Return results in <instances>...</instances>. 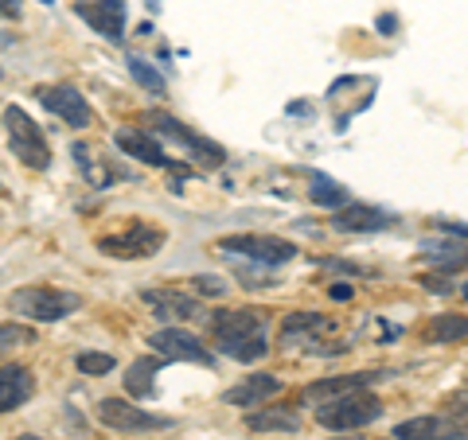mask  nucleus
<instances>
[{
    "label": "nucleus",
    "mask_w": 468,
    "mask_h": 440,
    "mask_svg": "<svg viewBox=\"0 0 468 440\" xmlns=\"http://www.w3.org/2000/svg\"><path fill=\"white\" fill-rule=\"evenodd\" d=\"M421 285H426L430 292H449V288H452V285L441 281V277H421Z\"/></svg>",
    "instance_id": "7c9ffc66"
},
{
    "label": "nucleus",
    "mask_w": 468,
    "mask_h": 440,
    "mask_svg": "<svg viewBox=\"0 0 468 440\" xmlns=\"http://www.w3.org/2000/svg\"><path fill=\"white\" fill-rule=\"evenodd\" d=\"M328 440H359V436H328Z\"/></svg>",
    "instance_id": "c9c22d12"
},
{
    "label": "nucleus",
    "mask_w": 468,
    "mask_h": 440,
    "mask_svg": "<svg viewBox=\"0 0 468 440\" xmlns=\"http://www.w3.org/2000/svg\"><path fill=\"white\" fill-rule=\"evenodd\" d=\"M75 16L113 43L125 36V0H75Z\"/></svg>",
    "instance_id": "ddd939ff"
},
{
    "label": "nucleus",
    "mask_w": 468,
    "mask_h": 440,
    "mask_svg": "<svg viewBox=\"0 0 468 440\" xmlns=\"http://www.w3.org/2000/svg\"><path fill=\"white\" fill-rule=\"evenodd\" d=\"M24 343H36V331L24 328V324H0V355L12 347H24Z\"/></svg>",
    "instance_id": "bb28decb"
},
{
    "label": "nucleus",
    "mask_w": 468,
    "mask_h": 440,
    "mask_svg": "<svg viewBox=\"0 0 468 440\" xmlns=\"http://www.w3.org/2000/svg\"><path fill=\"white\" fill-rule=\"evenodd\" d=\"M36 393V378L27 366H0V414L20 409Z\"/></svg>",
    "instance_id": "6ab92c4d"
},
{
    "label": "nucleus",
    "mask_w": 468,
    "mask_h": 440,
    "mask_svg": "<svg viewBox=\"0 0 468 440\" xmlns=\"http://www.w3.org/2000/svg\"><path fill=\"white\" fill-rule=\"evenodd\" d=\"M149 125L156 129L160 137H168L172 144H180V149L192 156V160H199V164H207V168H218L227 160V152L218 149L215 141H207V137H199L196 129H187L180 117H172V113H165V110H153L149 113Z\"/></svg>",
    "instance_id": "423d86ee"
},
{
    "label": "nucleus",
    "mask_w": 468,
    "mask_h": 440,
    "mask_svg": "<svg viewBox=\"0 0 468 440\" xmlns=\"http://www.w3.org/2000/svg\"><path fill=\"white\" fill-rule=\"evenodd\" d=\"M378 27H383V36H394V27H399V20H394V16H383V20H378Z\"/></svg>",
    "instance_id": "72a5a7b5"
},
{
    "label": "nucleus",
    "mask_w": 468,
    "mask_h": 440,
    "mask_svg": "<svg viewBox=\"0 0 468 440\" xmlns=\"http://www.w3.org/2000/svg\"><path fill=\"white\" fill-rule=\"evenodd\" d=\"M196 288L199 292H211V297H223V292H227V285L218 281V277H196Z\"/></svg>",
    "instance_id": "c756f323"
},
{
    "label": "nucleus",
    "mask_w": 468,
    "mask_h": 440,
    "mask_svg": "<svg viewBox=\"0 0 468 440\" xmlns=\"http://www.w3.org/2000/svg\"><path fill=\"white\" fill-rule=\"evenodd\" d=\"M468 335V316L461 312H441V316H433L426 328H421V340L426 343H437V347H445V343H457Z\"/></svg>",
    "instance_id": "5701e85b"
},
{
    "label": "nucleus",
    "mask_w": 468,
    "mask_h": 440,
    "mask_svg": "<svg viewBox=\"0 0 468 440\" xmlns=\"http://www.w3.org/2000/svg\"><path fill=\"white\" fill-rule=\"evenodd\" d=\"M156 374H160V359H137L125 371V390L133 393V398H153Z\"/></svg>",
    "instance_id": "b1692460"
},
{
    "label": "nucleus",
    "mask_w": 468,
    "mask_h": 440,
    "mask_svg": "<svg viewBox=\"0 0 468 440\" xmlns=\"http://www.w3.org/2000/svg\"><path fill=\"white\" fill-rule=\"evenodd\" d=\"M16 440H43V436H16Z\"/></svg>",
    "instance_id": "e433bc0d"
},
{
    "label": "nucleus",
    "mask_w": 468,
    "mask_h": 440,
    "mask_svg": "<svg viewBox=\"0 0 468 440\" xmlns=\"http://www.w3.org/2000/svg\"><path fill=\"white\" fill-rule=\"evenodd\" d=\"M0 195H8V187H5V183H0Z\"/></svg>",
    "instance_id": "4c0bfd02"
},
{
    "label": "nucleus",
    "mask_w": 468,
    "mask_h": 440,
    "mask_svg": "<svg viewBox=\"0 0 468 440\" xmlns=\"http://www.w3.org/2000/svg\"><path fill=\"white\" fill-rule=\"evenodd\" d=\"M437 230L449 234V238H461V242H468V223H452V218H437Z\"/></svg>",
    "instance_id": "c85d7f7f"
},
{
    "label": "nucleus",
    "mask_w": 468,
    "mask_h": 440,
    "mask_svg": "<svg viewBox=\"0 0 468 440\" xmlns=\"http://www.w3.org/2000/svg\"><path fill=\"white\" fill-rule=\"evenodd\" d=\"M165 246V230L149 226V223H129L122 234H106L98 238V249L106 257H122V261H137V257H153Z\"/></svg>",
    "instance_id": "6e6552de"
},
{
    "label": "nucleus",
    "mask_w": 468,
    "mask_h": 440,
    "mask_svg": "<svg viewBox=\"0 0 468 440\" xmlns=\"http://www.w3.org/2000/svg\"><path fill=\"white\" fill-rule=\"evenodd\" d=\"M273 393H282V378L277 374H246L239 386L227 390V402L239 409H258V405H266Z\"/></svg>",
    "instance_id": "f3484780"
},
{
    "label": "nucleus",
    "mask_w": 468,
    "mask_h": 440,
    "mask_svg": "<svg viewBox=\"0 0 468 440\" xmlns=\"http://www.w3.org/2000/svg\"><path fill=\"white\" fill-rule=\"evenodd\" d=\"M383 417V402L371 390H351L344 398H332L324 405H316V421L332 433H359Z\"/></svg>",
    "instance_id": "f03ea898"
},
{
    "label": "nucleus",
    "mask_w": 468,
    "mask_h": 440,
    "mask_svg": "<svg viewBox=\"0 0 468 440\" xmlns=\"http://www.w3.org/2000/svg\"><path fill=\"white\" fill-rule=\"evenodd\" d=\"M12 312L24 316V320H39V324H55L70 312H79V292H63V288H48V285H27V288H16L8 297Z\"/></svg>",
    "instance_id": "7ed1b4c3"
},
{
    "label": "nucleus",
    "mask_w": 468,
    "mask_h": 440,
    "mask_svg": "<svg viewBox=\"0 0 468 440\" xmlns=\"http://www.w3.org/2000/svg\"><path fill=\"white\" fill-rule=\"evenodd\" d=\"M79 366V374H90V378H101V374H110L113 371V355H101V351H82V355L75 359Z\"/></svg>",
    "instance_id": "a878e982"
},
{
    "label": "nucleus",
    "mask_w": 468,
    "mask_h": 440,
    "mask_svg": "<svg viewBox=\"0 0 468 440\" xmlns=\"http://www.w3.org/2000/svg\"><path fill=\"white\" fill-rule=\"evenodd\" d=\"M149 343H153L156 355H160V359H168V362H196V366H211V362H215V355H211L207 347H203L199 335L184 331V328H176V324L160 328Z\"/></svg>",
    "instance_id": "9d476101"
},
{
    "label": "nucleus",
    "mask_w": 468,
    "mask_h": 440,
    "mask_svg": "<svg viewBox=\"0 0 468 440\" xmlns=\"http://www.w3.org/2000/svg\"><path fill=\"white\" fill-rule=\"evenodd\" d=\"M309 199L316 203V207H332V211H340V207H347V192L335 180H328L324 172H313L309 175Z\"/></svg>",
    "instance_id": "393cba45"
},
{
    "label": "nucleus",
    "mask_w": 468,
    "mask_h": 440,
    "mask_svg": "<svg viewBox=\"0 0 468 440\" xmlns=\"http://www.w3.org/2000/svg\"><path fill=\"white\" fill-rule=\"evenodd\" d=\"M399 218L383 207H367V203H347L332 215V226L340 234H375V230H390Z\"/></svg>",
    "instance_id": "4468645a"
},
{
    "label": "nucleus",
    "mask_w": 468,
    "mask_h": 440,
    "mask_svg": "<svg viewBox=\"0 0 468 440\" xmlns=\"http://www.w3.org/2000/svg\"><path fill=\"white\" fill-rule=\"evenodd\" d=\"M316 331H332V320L324 312H289L282 320V343H304Z\"/></svg>",
    "instance_id": "4be33fe9"
},
{
    "label": "nucleus",
    "mask_w": 468,
    "mask_h": 440,
    "mask_svg": "<svg viewBox=\"0 0 468 440\" xmlns=\"http://www.w3.org/2000/svg\"><path fill=\"white\" fill-rule=\"evenodd\" d=\"M36 98L43 101V110L55 113V117H63L67 125H90L94 121V110H90V101H86L75 86H39Z\"/></svg>",
    "instance_id": "f8f14e48"
},
{
    "label": "nucleus",
    "mask_w": 468,
    "mask_h": 440,
    "mask_svg": "<svg viewBox=\"0 0 468 440\" xmlns=\"http://www.w3.org/2000/svg\"><path fill=\"white\" fill-rule=\"evenodd\" d=\"M5 129H8L12 152H16V160H20L24 168H32V172H48V168H51L48 137H43V129H39L20 106H8V110H5Z\"/></svg>",
    "instance_id": "20e7f679"
},
{
    "label": "nucleus",
    "mask_w": 468,
    "mask_h": 440,
    "mask_svg": "<svg viewBox=\"0 0 468 440\" xmlns=\"http://www.w3.org/2000/svg\"><path fill=\"white\" fill-rule=\"evenodd\" d=\"M43 5H51V0H43Z\"/></svg>",
    "instance_id": "ea45409f"
},
{
    "label": "nucleus",
    "mask_w": 468,
    "mask_h": 440,
    "mask_svg": "<svg viewBox=\"0 0 468 440\" xmlns=\"http://www.w3.org/2000/svg\"><path fill=\"white\" fill-rule=\"evenodd\" d=\"M215 249L227 257H246L254 266H285L297 257V246L277 234H230V238H218Z\"/></svg>",
    "instance_id": "39448f33"
},
{
    "label": "nucleus",
    "mask_w": 468,
    "mask_h": 440,
    "mask_svg": "<svg viewBox=\"0 0 468 440\" xmlns=\"http://www.w3.org/2000/svg\"><path fill=\"white\" fill-rule=\"evenodd\" d=\"M129 70H133V79H137L149 94H165V79H160L156 70H153L149 63H144V58H129Z\"/></svg>",
    "instance_id": "cd10ccee"
},
{
    "label": "nucleus",
    "mask_w": 468,
    "mask_h": 440,
    "mask_svg": "<svg viewBox=\"0 0 468 440\" xmlns=\"http://www.w3.org/2000/svg\"><path fill=\"white\" fill-rule=\"evenodd\" d=\"M246 429L250 433H301L297 405H258L246 414Z\"/></svg>",
    "instance_id": "a211bd4d"
},
{
    "label": "nucleus",
    "mask_w": 468,
    "mask_h": 440,
    "mask_svg": "<svg viewBox=\"0 0 468 440\" xmlns=\"http://www.w3.org/2000/svg\"><path fill=\"white\" fill-rule=\"evenodd\" d=\"M98 421L106 424L110 433H156V429H168L172 424V417L149 414L144 405H133L125 398H101L98 402Z\"/></svg>",
    "instance_id": "0eeeda50"
},
{
    "label": "nucleus",
    "mask_w": 468,
    "mask_h": 440,
    "mask_svg": "<svg viewBox=\"0 0 468 440\" xmlns=\"http://www.w3.org/2000/svg\"><path fill=\"white\" fill-rule=\"evenodd\" d=\"M378 378H390V374H387V371H363V374L320 378V382H309V386H304L301 398H304V402L324 405V402H332V398H344V393H351V390H367V386H375Z\"/></svg>",
    "instance_id": "2eb2a0df"
},
{
    "label": "nucleus",
    "mask_w": 468,
    "mask_h": 440,
    "mask_svg": "<svg viewBox=\"0 0 468 440\" xmlns=\"http://www.w3.org/2000/svg\"><path fill=\"white\" fill-rule=\"evenodd\" d=\"M113 144H117V149H122L125 156H133V160H141V164H149V168H176L172 160H168V152L160 149V144H156L149 133H141V129H117Z\"/></svg>",
    "instance_id": "dca6fc26"
},
{
    "label": "nucleus",
    "mask_w": 468,
    "mask_h": 440,
    "mask_svg": "<svg viewBox=\"0 0 468 440\" xmlns=\"http://www.w3.org/2000/svg\"><path fill=\"white\" fill-rule=\"evenodd\" d=\"M70 156H75V164H79V172H82V180L90 183V187H110V183H113L110 156H101L94 144L75 141V144H70Z\"/></svg>",
    "instance_id": "aec40b11"
},
{
    "label": "nucleus",
    "mask_w": 468,
    "mask_h": 440,
    "mask_svg": "<svg viewBox=\"0 0 468 440\" xmlns=\"http://www.w3.org/2000/svg\"><path fill=\"white\" fill-rule=\"evenodd\" d=\"M211 335L218 351L239 362H258L270 351V320L261 308H227V312H215Z\"/></svg>",
    "instance_id": "f257e3e1"
},
{
    "label": "nucleus",
    "mask_w": 468,
    "mask_h": 440,
    "mask_svg": "<svg viewBox=\"0 0 468 440\" xmlns=\"http://www.w3.org/2000/svg\"><path fill=\"white\" fill-rule=\"evenodd\" d=\"M141 300L156 320H165V324H187V320L203 316V304L184 288H144Z\"/></svg>",
    "instance_id": "9b49d317"
},
{
    "label": "nucleus",
    "mask_w": 468,
    "mask_h": 440,
    "mask_svg": "<svg viewBox=\"0 0 468 440\" xmlns=\"http://www.w3.org/2000/svg\"><path fill=\"white\" fill-rule=\"evenodd\" d=\"M0 16H20V0H0Z\"/></svg>",
    "instance_id": "2f4dec72"
},
{
    "label": "nucleus",
    "mask_w": 468,
    "mask_h": 440,
    "mask_svg": "<svg viewBox=\"0 0 468 440\" xmlns=\"http://www.w3.org/2000/svg\"><path fill=\"white\" fill-rule=\"evenodd\" d=\"M351 292H356L351 285H332V300H351Z\"/></svg>",
    "instance_id": "473e14b6"
},
{
    "label": "nucleus",
    "mask_w": 468,
    "mask_h": 440,
    "mask_svg": "<svg viewBox=\"0 0 468 440\" xmlns=\"http://www.w3.org/2000/svg\"><path fill=\"white\" fill-rule=\"evenodd\" d=\"M421 261H426V266H433V269H445V273L468 269V242H461V238L421 242Z\"/></svg>",
    "instance_id": "412c9836"
},
{
    "label": "nucleus",
    "mask_w": 468,
    "mask_h": 440,
    "mask_svg": "<svg viewBox=\"0 0 468 440\" xmlns=\"http://www.w3.org/2000/svg\"><path fill=\"white\" fill-rule=\"evenodd\" d=\"M464 300H468V285H464Z\"/></svg>",
    "instance_id": "58836bf2"
},
{
    "label": "nucleus",
    "mask_w": 468,
    "mask_h": 440,
    "mask_svg": "<svg viewBox=\"0 0 468 440\" xmlns=\"http://www.w3.org/2000/svg\"><path fill=\"white\" fill-rule=\"evenodd\" d=\"M452 414H461V417H468V398H457V409Z\"/></svg>",
    "instance_id": "f704fd0d"
},
{
    "label": "nucleus",
    "mask_w": 468,
    "mask_h": 440,
    "mask_svg": "<svg viewBox=\"0 0 468 440\" xmlns=\"http://www.w3.org/2000/svg\"><path fill=\"white\" fill-rule=\"evenodd\" d=\"M394 440H468V417L461 414H426L394 424Z\"/></svg>",
    "instance_id": "1a4fd4ad"
}]
</instances>
